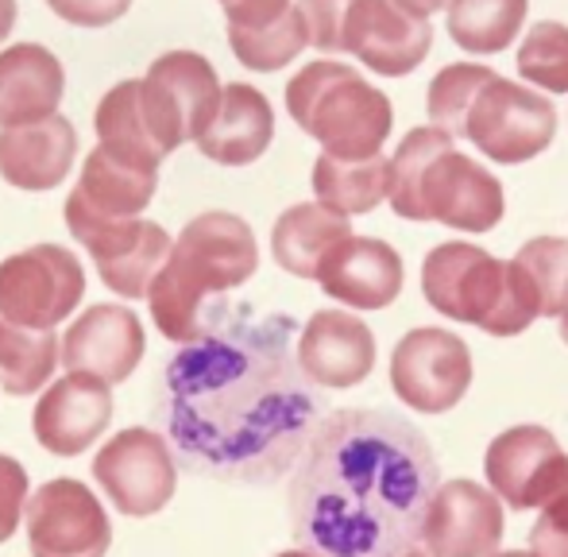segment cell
<instances>
[{"label": "cell", "mask_w": 568, "mask_h": 557, "mask_svg": "<svg viewBox=\"0 0 568 557\" xmlns=\"http://www.w3.org/2000/svg\"><path fill=\"white\" fill-rule=\"evenodd\" d=\"M291 317L221 314L166 364L159 387L179 453L205 476L271 484L294 468L317 429V395L291 356Z\"/></svg>", "instance_id": "6da1fadb"}, {"label": "cell", "mask_w": 568, "mask_h": 557, "mask_svg": "<svg viewBox=\"0 0 568 557\" xmlns=\"http://www.w3.org/2000/svg\"><path fill=\"white\" fill-rule=\"evenodd\" d=\"M437 488L434 445L418 426L387 411H337L294 465V535L322 557H403L418 550Z\"/></svg>", "instance_id": "7a4b0ae2"}, {"label": "cell", "mask_w": 568, "mask_h": 557, "mask_svg": "<svg viewBox=\"0 0 568 557\" xmlns=\"http://www.w3.org/2000/svg\"><path fill=\"white\" fill-rule=\"evenodd\" d=\"M255 267L260 244L252 225L236 213H202L179 233L171 260L151 286V322L174 345H194L205 333V298L244 286Z\"/></svg>", "instance_id": "3957f363"}, {"label": "cell", "mask_w": 568, "mask_h": 557, "mask_svg": "<svg viewBox=\"0 0 568 557\" xmlns=\"http://www.w3.org/2000/svg\"><path fill=\"white\" fill-rule=\"evenodd\" d=\"M422 294L437 314L476 325L491 337H518L530 330L534 317H541L515 264H503L468 241L429 249L422 264Z\"/></svg>", "instance_id": "277c9868"}, {"label": "cell", "mask_w": 568, "mask_h": 557, "mask_svg": "<svg viewBox=\"0 0 568 557\" xmlns=\"http://www.w3.org/2000/svg\"><path fill=\"white\" fill-rule=\"evenodd\" d=\"M286 113L306 136L322 143L325 155L375 159L395 124L387 93L367 85L344 62H306L286 82Z\"/></svg>", "instance_id": "5b68a950"}, {"label": "cell", "mask_w": 568, "mask_h": 557, "mask_svg": "<svg viewBox=\"0 0 568 557\" xmlns=\"http://www.w3.org/2000/svg\"><path fill=\"white\" fill-rule=\"evenodd\" d=\"M67 225L78 244L93 256L101 283L120 298H148L159 272L174 252L163 225L143 217H101L82 202L67 198Z\"/></svg>", "instance_id": "8992f818"}, {"label": "cell", "mask_w": 568, "mask_h": 557, "mask_svg": "<svg viewBox=\"0 0 568 557\" xmlns=\"http://www.w3.org/2000/svg\"><path fill=\"white\" fill-rule=\"evenodd\" d=\"M140 98L151 129L171 155L179 143L202 140V132L217 117L225 85L213 62L197 51H166L151 62L148 78H140Z\"/></svg>", "instance_id": "52a82bcc"}, {"label": "cell", "mask_w": 568, "mask_h": 557, "mask_svg": "<svg viewBox=\"0 0 568 557\" xmlns=\"http://www.w3.org/2000/svg\"><path fill=\"white\" fill-rule=\"evenodd\" d=\"M85 294L82 260L59 244H36L0 264V317L23 330H54Z\"/></svg>", "instance_id": "ba28073f"}, {"label": "cell", "mask_w": 568, "mask_h": 557, "mask_svg": "<svg viewBox=\"0 0 568 557\" xmlns=\"http://www.w3.org/2000/svg\"><path fill=\"white\" fill-rule=\"evenodd\" d=\"M557 136V109L546 93H534L530 85L495 78L476 98L468 113L464 140L491 163L518 166L538 159Z\"/></svg>", "instance_id": "9c48e42d"}, {"label": "cell", "mask_w": 568, "mask_h": 557, "mask_svg": "<svg viewBox=\"0 0 568 557\" xmlns=\"http://www.w3.org/2000/svg\"><path fill=\"white\" fill-rule=\"evenodd\" d=\"M471 353L442 325H418L390 353V387L418 415H445L471 387Z\"/></svg>", "instance_id": "30bf717a"}, {"label": "cell", "mask_w": 568, "mask_h": 557, "mask_svg": "<svg viewBox=\"0 0 568 557\" xmlns=\"http://www.w3.org/2000/svg\"><path fill=\"white\" fill-rule=\"evenodd\" d=\"M93 480L101 484L113 507L128 519H148L171 504L179 488V465L163 434L148 426H128L109 437L93 457Z\"/></svg>", "instance_id": "8fae6325"}, {"label": "cell", "mask_w": 568, "mask_h": 557, "mask_svg": "<svg viewBox=\"0 0 568 557\" xmlns=\"http://www.w3.org/2000/svg\"><path fill=\"white\" fill-rule=\"evenodd\" d=\"M487 488L515 512H534L568 496V453L546 426H510L484 453Z\"/></svg>", "instance_id": "7c38bea8"}, {"label": "cell", "mask_w": 568, "mask_h": 557, "mask_svg": "<svg viewBox=\"0 0 568 557\" xmlns=\"http://www.w3.org/2000/svg\"><path fill=\"white\" fill-rule=\"evenodd\" d=\"M28 546L31 557H105L113 523L82 480H47L28 499Z\"/></svg>", "instance_id": "4fadbf2b"}, {"label": "cell", "mask_w": 568, "mask_h": 557, "mask_svg": "<svg viewBox=\"0 0 568 557\" xmlns=\"http://www.w3.org/2000/svg\"><path fill=\"white\" fill-rule=\"evenodd\" d=\"M434 28L398 0H356L344 20V51L379 78H406L426 62Z\"/></svg>", "instance_id": "5bb4252c"}, {"label": "cell", "mask_w": 568, "mask_h": 557, "mask_svg": "<svg viewBox=\"0 0 568 557\" xmlns=\"http://www.w3.org/2000/svg\"><path fill=\"white\" fill-rule=\"evenodd\" d=\"M507 217L503 182L456 148L442 151L422 179V221H442L456 233H491Z\"/></svg>", "instance_id": "9a60e30c"}, {"label": "cell", "mask_w": 568, "mask_h": 557, "mask_svg": "<svg viewBox=\"0 0 568 557\" xmlns=\"http://www.w3.org/2000/svg\"><path fill=\"white\" fill-rule=\"evenodd\" d=\"M507 535L503 499L476 480H445L426 515L422 546L429 557H491Z\"/></svg>", "instance_id": "2e32d148"}, {"label": "cell", "mask_w": 568, "mask_h": 557, "mask_svg": "<svg viewBox=\"0 0 568 557\" xmlns=\"http://www.w3.org/2000/svg\"><path fill=\"white\" fill-rule=\"evenodd\" d=\"M143 361V325L132 310L101 302L90 306L62 337V364L70 376L124 384Z\"/></svg>", "instance_id": "e0dca14e"}, {"label": "cell", "mask_w": 568, "mask_h": 557, "mask_svg": "<svg viewBox=\"0 0 568 557\" xmlns=\"http://www.w3.org/2000/svg\"><path fill=\"white\" fill-rule=\"evenodd\" d=\"M298 364L310 384L344 392L372 376L375 333L348 310H317L298 333Z\"/></svg>", "instance_id": "ac0fdd59"}, {"label": "cell", "mask_w": 568, "mask_h": 557, "mask_svg": "<svg viewBox=\"0 0 568 557\" xmlns=\"http://www.w3.org/2000/svg\"><path fill=\"white\" fill-rule=\"evenodd\" d=\"M113 422V395L105 384L85 376H62L39 395L36 403V437L54 457L85 453Z\"/></svg>", "instance_id": "d6986e66"}, {"label": "cell", "mask_w": 568, "mask_h": 557, "mask_svg": "<svg viewBox=\"0 0 568 557\" xmlns=\"http://www.w3.org/2000/svg\"><path fill=\"white\" fill-rule=\"evenodd\" d=\"M317 283L348 310H387L403 294V256L379 236H352L329 256Z\"/></svg>", "instance_id": "ffe728a7"}, {"label": "cell", "mask_w": 568, "mask_h": 557, "mask_svg": "<svg viewBox=\"0 0 568 557\" xmlns=\"http://www.w3.org/2000/svg\"><path fill=\"white\" fill-rule=\"evenodd\" d=\"M67 90L62 62L39 43H16L0 51V124L23 129L59 117Z\"/></svg>", "instance_id": "44dd1931"}, {"label": "cell", "mask_w": 568, "mask_h": 557, "mask_svg": "<svg viewBox=\"0 0 568 557\" xmlns=\"http://www.w3.org/2000/svg\"><path fill=\"white\" fill-rule=\"evenodd\" d=\"M78 155V132L67 117L0 132V179L16 190H54Z\"/></svg>", "instance_id": "7402d4cb"}, {"label": "cell", "mask_w": 568, "mask_h": 557, "mask_svg": "<svg viewBox=\"0 0 568 557\" xmlns=\"http://www.w3.org/2000/svg\"><path fill=\"white\" fill-rule=\"evenodd\" d=\"M352 217L329 210L322 202H298L271 229V256L294 278H314L329 264V256L344 241H352Z\"/></svg>", "instance_id": "603a6c76"}, {"label": "cell", "mask_w": 568, "mask_h": 557, "mask_svg": "<svg viewBox=\"0 0 568 557\" xmlns=\"http://www.w3.org/2000/svg\"><path fill=\"white\" fill-rule=\"evenodd\" d=\"M275 140V113L271 101L255 85L232 82L225 85V98L213 117V124L202 132L197 148L205 159L225 166H247L263 155Z\"/></svg>", "instance_id": "cb8c5ba5"}, {"label": "cell", "mask_w": 568, "mask_h": 557, "mask_svg": "<svg viewBox=\"0 0 568 557\" xmlns=\"http://www.w3.org/2000/svg\"><path fill=\"white\" fill-rule=\"evenodd\" d=\"M159 186V166H143L132 159H120L113 151L98 148L90 151L82 166V179L74 186V202L85 210L101 213V217H140L151 205Z\"/></svg>", "instance_id": "d4e9b609"}, {"label": "cell", "mask_w": 568, "mask_h": 557, "mask_svg": "<svg viewBox=\"0 0 568 557\" xmlns=\"http://www.w3.org/2000/svg\"><path fill=\"white\" fill-rule=\"evenodd\" d=\"M93 124H98L101 148L113 151L120 159H132V163H143V166H159L166 159L163 143H159L148 113H143L140 78H128V82L113 85V90L105 93V101L98 105Z\"/></svg>", "instance_id": "484cf974"}, {"label": "cell", "mask_w": 568, "mask_h": 557, "mask_svg": "<svg viewBox=\"0 0 568 557\" xmlns=\"http://www.w3.org/2000/svg\"><path fill=\"white\" fill-rule=\"evenodd\" d=\"M387 182H390V159H337V155H317L314 163V194L322 205L356 217V213H372L379 202H387Z\"/></svg>", "instance_id": "4316f807"}, {"label": "cell", "mask_w": 568, "mask_h": 557, "mask_svg": "<svg viewBox=\"0 0 568 557\" xmlns=\"http://www.w3.org/2000/svg\"><path fill=\"white\" fill-rule=\"evenodd\" d=\"M59 361L62 337H54V330H23L0 317V387L8 395H36L51 384Z\"/></svg>", "instance_id": "83f0119b"}, {"label": "cell", "mask_w": 568, "mask_h": 557, "mask_svg": "<svg viewBox=\"0 0 568 557\" xmlns=\"http://www.w3.org/2000/svg\"><path fill=\"white\" fill-rule=\"evenodd\" d=\"M530 0H453L449 36L468 54H499L515 43Z\"/></svg>", "instance_id": "f1b7e54d"}, {"label": "cell", "mask_w": 568, "mask_h": 557, "mask_svg": "<svg viewBox=\"0 0 568 557\" xmlns=\"http://www.w3.org/2000/svg\"><path fill=\"white\" fill-rule=\"evenodd\" d=\"M453 148V136L434 124L406 132L403 143L390 155V182H387V202L403 221H422V179H426L429 163L442 151Z\"/></svg>", "instance_id": "f546056e"}, {"label": "cell", "mask_w": 568, "mask_h": 557, "mask_svg": "<svg viewBox=\"0 0 568 557\" xmlns=\"http://www.w3.org/2000/svg\"><path fill=\"white\" fill-rule=\"evenodd\" d=\"M526 294L534 298L541 317H568V241L561 236H534L510 260Z\"/></svg>", "instance_id": "4dcf8cb0"}, {"label": "cell", "mask_w": 568, "mask_h": 557, "mask_svg": "<svg viewBox=\"0 0 568 557\" xmlns=\"http://www.w3.org/2000/svg\"><path fill=\"white\" fill-rule=\"evenodd\" d=\"M491 67H479V62H453V67L437 70L434 82L426 93V109H429V124L442 132H449L453 140H464L468 129V113L476 105V98L495 82Z\"/></svg>", "instance_id": "1f68e13d"}, {"label": "cell", "mask_w": 568, "mask_h": 557, "mask_svg": "<svg viewBox=\"0 0 568 557\" xmlns=\"http://www.w3.org/2000/svg\"><path fill=\"white\" fill-rule=\"evenodd\" d=\"M229 47L247 70H260V74H271V70H283L286 62H294L302 51L310 47V28L302 8L294 4L283 20L267 23V28L255 31H229Z\"/></svg>", "instance_id": "d6a6232c"}, {"label": "cell", "mask_w": 568, "mask_h": 557, "mask_svg": "<svg viewBox=\"0 0 568 557\" xmlns=\"http://www.w3.org/2000/svg\"><path fill=\"white\" fill-rule=\"evenodd\" d=\"M518 74L534 90L568 93V23L541 20L518 47Z\"/></svg>", "instance_id": "836d02e7"}, {"label": "cell", "mask_w": 568, "mask_h": 557, "mask_svg": "<svg viewBox=\"0 0 568 557\" xmlns=\"http://www.w3.org/2000/svg\"><path fill=\"white\" fill-rule=\"evenodd\" d=\"M352 4L356 0H298L310 28V47H317L325 54L344 51V20H348Z\"/></svg>", "instance_id": "e575fe53"}, {"label": "cell", "mask_w": 568, "mask_h": 557, "mask_svg": "<svg viewBox=\"0 0 568 557\" xmlns=\"http://www.w3.org/2000/svg\"><path fill=\"white\" fill-rule=\"evenodd\" d=\"M28 499H31V492H28V473H23V465L0 453V543H8V538L16 535L23 512H28Z\"/></svg>", "instance_id": "d590c367"}, {"label": "cell", "mask_w": 568, "mask_h": 557, "mask_svg": "<svg viewBox=\"0 0 568 557\" xmlns=\"http://www.w3.org/2000/svg\"><path fill=\"white\" fill-rule=\"evenodd\" d=\"M530 554L568 557V496L554 499L538 512V523L530 527Z\"/></svg>", "instance_id": "8d00e7d4"}, {"label": "cell", "mask_w": 568, "mask_h": 557, "mask_svg": "<svg viewBox=\"0 0 568 557\" xmlns=\"http://www.w3.org/2000/svg\"><path fill=\"white\" fill-rule=\"evenodd\" d=\"M132 0H47L59 20L74 23V28H109L128 12Z\"/></svg>", "instance_id": "74e56055"}, {"label": "cell", "mask_w": 568, "mask_h": 557, "mask_svg": "<svg viewBox=\"0 0 568 557\" xmlns=\"http://www.w3.org/2000/svg\"><path fill=\"white\" fill-rule=\"evenodd\" d=\"M298 0H221L225 8L229 31H255L267 28V23L283 20Z\"/></svg>", "instance_id": "f35d334b"}, {"label": "cell", "mask_w": 568, "mask_h": 557, "mask_svg": "<svg viewBox=\"0 0 568 557\" xmlns=\"http://www.w3.org/2000/svg\"><path fill=\"white\" fill-rule=\"evenodd\" d=\"M403 8H410V12H418V16H434V12H442V8H449L453 0H398Z\"/></svg>", "instance_id": "ab89813d"}, {"label": "cell", "mask_w": 568, "mask_h": 557, "mask_svg": "<svg viewBox=\"0 0 568 557\" xmlns=\"http://www.w3.org/2000/svg\"><path fill=\"white\" fill-rule=\"evenodd\" d=\"M16 28V0H0V43L12 36Z\"/></svg>", "instance_id": "60d3db41"}, {"label": "cell", "mask_w": 568, "mask_h": 557, "mask_svg": "<svg viewBox=\"0 0 568 557\" xmlns=\"http://www.w3.org/2000/svg\"><path fill=\"white\" fill-rule=\"evenodd\" d=\"M491 557H534L530 550H499V554H491Z\"/></svg>", "instance_id": "b9f144b4"}, {"label": "cell", "mask_w": 568, "mask_h": 557, "mask_svg": "<svg viewBox=\"0 0 568 557\" xmlns=\"http://www.w3.org/2000/svg\"><path fill=\"white\" fill-rule=\"evenodd\" d=\"M275 557H322V554H310V550H286V554H275Z\"/></svg>", "instance_id": "7bdbcfd3"}, {"label": "cell", "mask_w": 568, "mask_h": 557, "mask_svg": "<svg viewBox=\"0 0 568 557\" xmlns=\"http://www.w3.org/2000/svg\"><path fill=\"white\" fill-rule=\"evenodd\" d=\"M557 325H561V341L568 345V317H561V322H557Z\"/></svg>", "instance_id": "ee69618b"}, {"label": "cell", "mask_w": 568, "mask_h": 557, "mask_svg": "<svg viewBox=\"0 0 568 557\" xmlns=\"http://www.w3.org/2000/svg\"><path fill=\"white\" fill-rule=\"evenodd\" d=\"M403 557H429V554H422V550H410V554H403Z\"/></svg>", "instance_id": "f6af8a7d"}]
</instances>
